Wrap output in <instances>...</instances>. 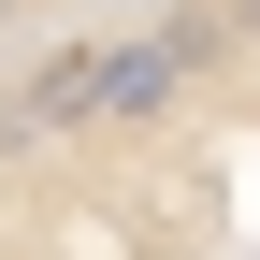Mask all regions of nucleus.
I'll return each mask as SVG.
<instances>
[{
	"instance_id": "1",
	"label": "nucleus",
	"mask_w": 260,
	"mask_h": 260,
	"mask_svg": "<svg viewBox=\"0 0 260 260\" xmlns=\"http://www.w3.org/2000/svg\"><path fill=\"white\" fill-rule=\"evenodd\" d=\"M159 58H174V73H217V58H232V0H159V29H145Z\"/></svg>"
},
{
	"instance_id": "2",
	"label": "nucleus",
	"mask_w": 260,
	"mask_h": 260,
	"mask_svg": "<svg viewBox=\"0 0 260 260\" xmlns=\"http://www.w3.org/2000/svg\"><path fill=\"white\" fill-rule=\"evenodd\" d=\"M232 44H260V0H232Z\"/></svg>"
}]
</instances>
